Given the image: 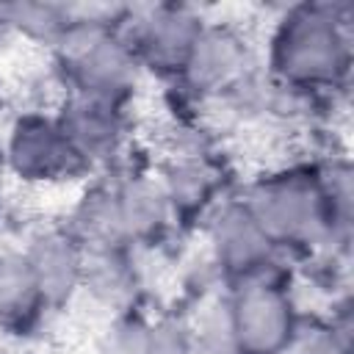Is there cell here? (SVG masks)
<instances>
[{
  "label": "cell",
  "mask_w": 354,
  "mask_h": 354,
  "mask_svg": "<svg viewBox=\"0 0 354 354\" xmlns=\"http://www.w3.org/2000/svg\"><path fill=\"white\" fill-rule=\"evenodd\" d=\"M266 66L271 80L313 97L346 86L351 69V6H285L268 33Z\"/></svg>",
  "instance_id": "1"
},
{
  "label": "cell",
  "mask_w": 354,
  "mask_h": 354,
  "mask_svg": "<svg viewBox=\"0 0 354 354\" xmlns=\"http://www.w3.org/2000/svg\"><path fill=\"white\" fill-rule=\"evenodd\" d=\"M243 205L282 252L348 254V238L335 230L321 166H282L254 180Z\"/></svg>",
  "instance_id": "2"
},
{
  "label": "cell",
  "mask_w": 354,
  "mask_h": 354,
  "mask_svg": "<svg viewBox=\"0 0 354 354\" xmlns=\"http://www.w3.org/2000/svg\"><path fill=\"white\" fill-rule=\"evenodd\" d=\"M205 28V19L196 8L180 3H155L136 6L127 11L122 33L141 66L163 80H180L191 50Z\"/></svg>",
  "instance_id": "3"
},
{
  "label": "cell",
  "mask_w": 354,
  "mask_h": 354,
  "mask_svg": "<svg viewBox=\"0 0 354 354\" xmlns=\"http://www.w3.org/2000/svg\"><path fill=\"white\" fill-rule=\"evenodd\" d=\"M207 260L227 288L282 277L279 249L254 221L243 199H227L207 216Z\"/></svg>",
  "instance_id": "4"
},
{
  "label": "cell",
  "mask_w": 354,
  "mask_h": 354,
  "mask_svg": "<svg viewBox=\"0 0 354 354\" xmlns=\"http://www.w3.org/2000/svg\"><path fill=\"white\" fill-rule=\"evenodd\" d=\"M3 163L17 180L30 185H61L91 171L55 116L44 111H25L14 119L3 144Z\"/></svg>",
  "instance_id": "5"
},
{
  "label": "cell",
  "mask_w": 354,
  "mask_h": 354,
  "mask_svg": "<svg viewBox=\"0 0 354 354\" xmlns=\"http://www.w3.org/2000/svg\"><path fill=\"white\" fill-rule=\"evenodd\" d=\"M227 299L241 354H274L288 346L299 313L285 274L232 285Z\"/></svg>",
  "instance_id": "6"
},
{
  "label": "cell",
  "mask_w": 354,
  "mask_h": 354,
  "mask_svg": "<svg viewBox=\"0 0 354 354\" xmlns=\"http://www.w3.org/2000/svg\"><path fill=\"white\" fill-rule=\"evenodd\" d=\"M252 69V44L246 33L232 22L205 19V28L177 83L196 97H221Z\"/></svg>",
  "instance_id": "7"
},
{
  "label": "cell",
  "mask_w": 354,
  "mask_h": 354,
  "mask_svg": "<svg viewBox=\"0 0 354 354\" xmlns=\"http://www.w3.org/2000/svg\"><path fill=\"white\" fill-rule=\"evenodd\" d=\"M53 116L88 166L113 160L127 144V105L66 91Z\"/></svg>",
  "instance_id": "8"
},
{
  "label": "cell",
  "mask_w": 354,
  "mask_h": 354,
  "mask_svg": "<svg viewBox=\"0 0 354 354\" xmlns=\"http://www.w3.org/2000/svg\"><path fill=\"white\" fill-rule=\"evenodd\" d=\"M174 224L207 221V216L221 205L224 171L213 160L210 149H185L171 155L158 177Z\"/></svg>",
  "instance_id": "9"
},
{
  "label": "cell",
  "mask_w": 354,
  "mask_h": 354,
  "mask_svg": "<svg viewBox=\"0 0 354 354\" xmlns=\"http://www.w3.org/2000/svg\"><path fill=\"white\" fill-rule=\"evenodd\" d=\"M50 310L72 301L83 288L86 249L66 227L36 232L22 249Z\"/></svg>",
  "instance_id": "10"
},
{
  "label": "cell",
  "mask_w": 354,
  "mask_h": 354,
  "mask_svg": "<svg viewBox=\"0 0 354 354\" xmlns=\"http://www.w3.org/2000/svg\"><path fill=\"white\" fill-rule=\"evenodd\" d=\"M50 304L39 290L22 249H0V329L8 335L33 332Z\"/></svg>",
  "instance_id": "11"
},
{
  "label": "cell",
  "mask_w": 354,
  "mask_h": 354,
  "mask_svg": "<svg viewBox=\"0 0 354 354\" xmlns=\"http://www.w3.org/2000/svg\"><path fill=\"white\" fill-rule=\"evenodd\" d=\"M113 194H116L124 235L133 249L158 243L166 235V230L174 224L158 177L130 174L119 185H113Z\"/></svg>",
  "instance_id": "12"
},
{
  "label": "cell",
  "mask_w": 354,
  "mask_h": 354,
  "mask_svg": "<svg viewBox=\"0 0 354 354\" xmlns=\"http://www.w3.org/2000/svg\"><path fill=\"white\" fill-rule=\"evenodd\" d=\"M80 290H86L97 304L113 310L116 315L133 310V301L141 290V274L136 268L133 246L86 252Z\"/></svg>",
  "instance_id": "13"
},
{
  "label": "cell",
  "mask_w": 354,
  "mask_h": 354,
  "mask_svg": "<svg viewBox=\"0 0 354 354\" xmlns=\"http://www.w3.org/2000/svg\"><path fill=\"white\" fill-rule=\"evenodd\" d=\"M66 230L80 241V246L86 252H97V249H122L130 246L122 218H119V205H116V194L108 185H97L91 188L72 210V218L66 224Z\"/></svg>",
  "instance_id": "14"
},
{
  "label": "cell",
  "mask_w": 354,
  "mask_h": 354,
  "mask_svg": "<svg viewBox=\"0 0 354 354\" xmlns=\"http://www.w3.org/2000/svg\"><path fill=\"white\" fill-rule=\"evenodd\" d=\"M0 25L3 30L53 47L66 30L69 17H66V6L61 3H3Z\"/></svg>",
  "instance_id": "15"
},
{
  "label": "cell",
  "mask_w": 354,
  "mask_h": 354,
  "mask_svg": "<svg viewBox=\"0 0 354 354\" xmlns=\"http://www.w3.org/2000/svg\"><path fill=\"white\" fill-rule=\"evenodd\" d=\"M188 326H191L194 354H241L227 293L207 296L199 304L196 315L188 321Z\"/></svg>",
  "instance_id": "16"
},
{
  "label": "cell",
  "mask_w": 354,
  "mask_h": 354,
  "mask_svg": "<svg viewBox=\"0 0 354 354\" xmlns=\"http://www.w3.org/2000/svg\"><path fill=\"white\" fill-rule=\"evenodd\" d=\"M147 337L149 321L141 313L127 310L108 324L105 335L100 337L97 354H147Z\"/></svg>",
  "instance_id": "17"
},
{
  "label": "cell",
  "mask_w": 354,
  "mask_h": 354,
  "mask_svg": "<svg viewBox=\"0 0 354 354\" xmlns=\"http://www.w3.org/2000/svg\"><path fill=\"white\" fill-rule=\"evenodd\" d=\"M147 354H194L188 321L174 318V315H163L158 321H149Z\"/></svg>",
  "instance_id": "18"
},
{
  "label": "cell",
  "mask_w": 354,
  "mask_h": 354,
  "mask_svg": "<svg viewBox=\"0 0 354 354\" xmlns=\"http://www.w3.org/2000/svg\"><path fill=\"white\" fill-rule=\"evenodd\" d=\"M274 354H290V351H288V346H285V348H279V351H274Z\"/></svg>",
  "instance_id": "19"
}]
</instances>
